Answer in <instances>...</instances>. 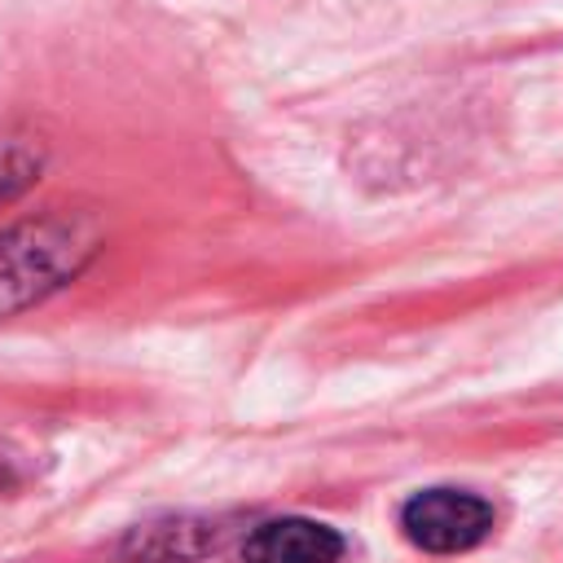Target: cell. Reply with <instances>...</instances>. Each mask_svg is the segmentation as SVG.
<instances>
[{
	"instance_id": "6da1fadb",
	"label": "cell",
	"mask_w": 563,
	"mask_h": 563,
	"mask_svg": "<svg viewBox=\"0 0 563 563\" xmlns=\"http://www.w3.org/2000/svg\"><path fill=\"white\" fill-rule=\"evenodd\" d=\"M97 224L79 211H48L0 229V321L62 290L97 255Z\"/></svg>"
},
{
	"instance_id": "7a4b0ae2",
	"label": "cell",
	"mask_w": 563,
	"mask_h": 563,
	"mask_svg": "<svg viewBox=\"0 0 563 563\" xmlns=\"http://www.w3.org/2000/svg\"><path fill=\"white\" fill-rule=\"evenodd\" d=\"M400 528L427 554H462L493 532V506L462 488H422L400 506Z\"/></svg>"
},
{
	"instance_id": "3957f363",
	"label": "cell",
	"mask_w": 563,
	"mask_h": 563,
	"mask_svg": "<svg viewBox=\"0 0 563 563\" xmlns=\"http://www.w3.org/2000/svg\"><path fill=\"white\" fill-rule=\"evenodd\" d=\"M343 550H347V541L330 523L286 515V519H268V523L251 528L242 559L246 563H339Z\"/></svg>"
},
{
	"instance_id": "277c9868",
	"label": "cell",
	"mask_w": 563,
	"mask_h": 563,
	"mask_svg": "<svg viewBox=\"0 0 563 563\" xmlns=\"http://www.w3.org/2000/svg\"><path fill=\"white\" fill-rule=\"evenodd\" d=\"M224 528L211 519H154V523H136L123 541H119V559L123 563H194L202 554H211L220 545Z\"/></svg>"
},
{
	"instance_id": "5b68a950",
	"label": "cell",
	"mask_w": 563,
	"mask_h": 563,
	"mask_svg": "<svg viewBox=\"0 0 563 563\" xmlns=\"http://www.w3.org/2000/svg\"><path fill=\"white\" fill-rule=\"evenodd\" d=\"M40 180V154L22 141H0V207L22 198Z\"/></svg>"
}]
</instances>
